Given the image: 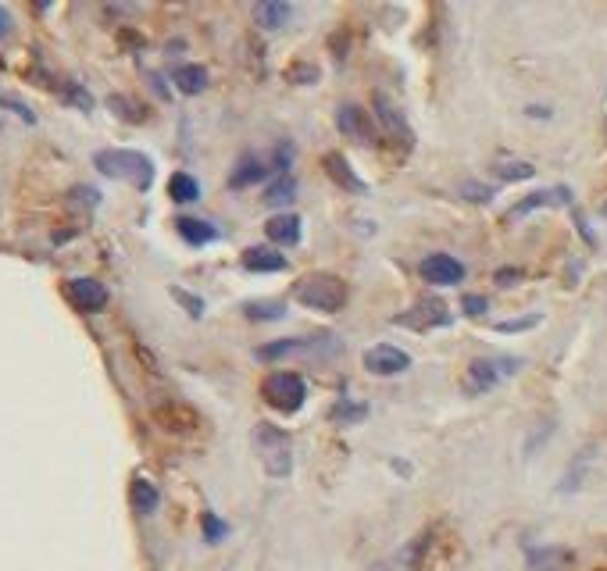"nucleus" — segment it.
I'll use <instances>...</instances> for the list:
<instances>
[{"mask_svg":"<svg viewBox=\"0 0 607 571\" xmlns=\"http://www.w3.org/2000/svg\"><path fill=\"white\" fill-rule=\"evenodd\" d=\"M525 111H529L533 118H550V111L547 108H536V104H533V108H525Z\"/></svg>","mask_w":607,"mask_h":571,"instance_id":"44","label":"nucleus"},{"mask_svg":"<svg viewBox=\"0 0 607 571\" xmlns=\"http://www.w3.org/2000/svg\"><path fill=\"white\" fill-rule=\"evenodd\" d=\"M168 197H172L175 204H197V200H200V183L193 179L190 172H175L172 179H168Z\"/></svg>","mask_w":607,"mask_h":571,"instance_id":"24","label":"nucleus"},{"mask_svg":"<svg viewBox=\"0 0 607 571\" xmlns=\"http://www.w3.org/2000/svg\"><path fill=\"white\" fill-rule=\"evenodd\" d=\"M254 450H258L261 464H265V472L272 475V479H290L293 472V439L290 432L275 429V425H258L254 429Z\"/></svg>","mask_w":607,"mask_h":571,"instance_id":"3","label":"nucleus"},{"mask_svg":"<svg viewBox=\"0 0 607 571\" xmlns=\"http://www.w3.org/2000/svg\"><path fill=\"white\" fill-rule=\"evenodd\" d=\"M261 393H265V400L275 411L297 414L304 407V400H308V382H304L300 372H272L265 379V386H261Z\"/></svg>","mask_w":607,"mask_h":571,"instance_id":"5","label":"nucleus"},{"mask_svg":"<svg viewBox=\"0 0 607 571\" xmlns=\"http://www.w3.org/2000/svg\"><path fill=\"white\" fill-rule=\"evenodd\" d=\"M250 15H254V25H258L261 33H279V29L290 25L293 4H286V0H258L250 8Z\"/></svg>","mask_w":607,"mask_h":571,"instance_id":"13","label":"nucleus"},{"mask_svg":"<svg viewBox=\"0 0 607 571\" xmlns=\"http://www.w3.org/2000/svg\"><path fill=\"white\" fill-rule=\"evenodd\" d=\"M600 215H604V218H607V200H604V204H600Z\"/></svg>","mask_w":607,"mask_h":571,"instance_id":"46","label":"nucleus"},{"mask_svg":"<svg viewBox=\"0 0 607 571\" xmlns=\"http://www.w3.org/2000/svg\"><path fill=\"white\" fill-rule=\"evenodd\" d=\"M293 297H297V304L308 307V311H318V315H336V311L347 307L350 286L340 279V275L311 272V275H300V279L293 282Z\"/></svg>","mask_w":607,"mask_h":571,"instance_id":"1","label":"nucleus"},{"mask_svg":"<svg viewBox=\"0 0 607 571\" xmlns=\"http://www.w3.org/2000/svg\"><path fill=\"white\" fill-rule=\"evenodd\" d=\"M397 325H408V329H447L454 322V315L447 311V304L436 297H422L415 300V307H408V315L393 318Z\"/></svg>","mask_w":607,"mask_h":571,"instance_id":"7","label":"nucleus"},{"mask_svg":"<svg viewBox=\"0 0 607 571\" xmlns=\"http://www.w3.org/2000/svg\"><path fill=\"white\" fill-rule=\"evenodd\" d=\"M172 297L179 300V304H183L186 311H190V318H200V315H204V300L193 297V293H186V290H179V286H172Z\"/></svg>","mask_w":607,"mask_h":571,"instance_id":"37","label":"nucleus"},{"mask_svg":"<svg viewBox=\"0 0 607 571\" xmlns=\"http://www.w3.org/2000/svg\"><path fill=\"white\" fill-rule=\"evenodd\" d=\"M418 275L429 286H458V282H465V265L454 254H429L422 257Z\"/></svg>","mask_w":607,"mask_h":571,"instance_id":"10","label":"nucleus"},{"mask_svg":"<svg viewBox=\"0 0 607 571\" xmlns=\"http://www.w3.org/2000/svg\"><path fill=\"white\" fill-rule=\"evenodd\" d=\"M175 229L183 236L190 247H204V243H215L218 240V229L211 222H200V218H175Z\"/></svg>","mask_w":607,"mask_h":571,"instance_id":"21","label":"nucleus"},{"mask_svg":"<svg viewBox=\"0 0 607 571\" xmlns=\"http://www.w3.org/2000/svg\"><path fill=\"white\" fill-rule=\"evenodd\" d=\"M550 436H554V422H550V418H547V422H543V429H536L533 436L525 439V457H533V454H536V447H543V443H547Z\"/></svg>","mask_w":607,"mask_h":571,"instance_id":"36","label":"nucleus"},{"mask_svg":"<svg viewBox=\"0 0 607 571\" xmlns=\"http://www.w3.org/2000/svg\"><path fill=\"white\" fill-rule=\"evenodd\" d=\"M461 307H465V315L479 318V315H486V307H490V300H486V297H479V293H465V300H461Z\"/></svg>","mask_w":607,"mask_h":571,"instance_id":"39","label":"nucleus"},{"mask_svg":"<svg viewBox=\"0 0 607 571\" xmlns=\"http://www.w3.org/2000/svg\"><path fill=\"white\" fill-rule=\"evenodd\" d=\"M322 168H325V175L333 179L340 190H347V193H368V186H365V179H361L354 168H350V161L343 158L340 150H329L322 158Z\"/></svg>","mask_w":607,"mask_h":571,"instance_id":"14","label":"nucleus"},{"mask_svg":"<svg viewBox=\"0 0 607 571\" xmlns=\"http://www.w3.org/2000/svg\"><path fill=\"white\" fill-rule=\"evenodd\" d=\"M243 315H247L250 322H283L286 307L279 304V300H272V304H265V300H254V304L243 307Z\"/></svg>","mask_w":607,"mask_h":571,"instance_id":"28","label":"nucleus"},{"mask_svg":"<svg viewBox=\"0 0 607 571\" xmlns=\"http://www.w3.org/2000/svg\"><path fill=\"white\" fill-rule=\"evenodd\" d=\"M365 368L372 375H383V379H393V375H404L411 368V354H404L393 343H375V347L365 350Z\"/></svg>","mask_w":607,"mask_h":571,"instance_id":"9","label":"nucleus"},{"mask_svg":"<svg viewBox=\"0 0 607 571\" xmlns=\"http://www.w3.org/2000/svg\"><path fill=\"white\" fill-rule=\"evenodd\" d=\"M590 464H593V447L579 450V454L572 457V464H568V472H565V479H561L558 493H575V489L583 486L586 472H590Z\"/></svg>","mask_w":607,"mask_h":571,"instance_id":"23","label":"nucleus"},{"mask_svg":"<svg viewBox=\"0 0 607 571\" xmlns=\"http://www.w3.org/2000/svg\"><path fill=\"white\" fill-rule=\"evenodd\" d=\"M93 165H97L100 175L133 183L136 190H150V183H154V161L140 150H97Z\"/></svg>","mask_w":607,"mask_h":571,"instance_id":"2","label":"nucleus"},{"mask_svg":"<svg viewBox=\"0 0 607 571\" xmlns=\"http://www.w3.org/2000/svg\"><path fill=\"white\" fill-rule=\"evenodd\" d=\"M65 297L75 311H83V315H97L108 307V286L97 279H68L65 286Z\"/></svg>","mask_w":607,"mask_h":571,"instance_id":"8","label":"nucleus"},{"mask_svg":"<svg viewBox=\"0 0 607 571\" xmlns=\"http://www.w3.org/2000/svg\"><path fill=\"white\" fill-rule=\"evenodd\" d=\"M11 29H15V22H11V11L4 8V4H0V43L8 40V36H11Z\"/></svg>","mask_w":607,"mask_h":571,"instance_id":"42","label":"nucleus"},{"mask_svg":"<svg viewBox=\"0 0 607 571\" xmlns=\"http://www.w3.org/2000/svg\"><path fill=\"white\" fill-rule=\"evenodd\" d=\"M372 108H375V122H379L386 140L400 143V147H415V133H411L408 118H404V111H400L386 93H375Z\"/></svg>","mask_w":607,"mask_h":571,"instance_id":"6","label":"nucleus"},{"mask_svg":"<svg viewBox=\"0 0 607 571\" xmlns=\"http://www.w3.org/2000/svg\"><path fill=\"white\" fill-rule=\"evenodd\" d=\"M172 83H175V90L183 93V97H200V93L211 86V75H208V68H204V65H179L172 72Z\"/></svg>","mask_w":607,"mask_h":571,"instance_id":"18","label":"nucleus"},{"mask_svg":"<svg viewBox=\"0 0 607 571\" xmlns=\"http://www.w3.org/2000/svg\"><path fill=\"white\" fill-rule=\"evenodd\" d=\"M543 318L540 315H529V318H508V322H497V332H529L536 329Z\"/></svg>","mask_w":607,"mask_h":571,"instance_id":"35","label":"nucleus"},{"mask_svg":"<svg viewBox=\"0 0 607 571\" xmlns=\"http://www.w3.org/2000/svg\"><path fill=\"white\" fill-rule=\"evenodd\" d=\"M158 422L165 425V429H172V432H190L193 425H197V414H193L190 407L172 404V407H161V411H158Z\"/></svg>","mask_w":607,"mask_h":571,"instance_id":"27","label":"nucleus"},{"mask_svg":"<svg viewBox=\"0 0 607 571\" xmlns=\"http://www.w3.org/2000/svg\"><path fill=\"white\" fill-rule=\"evenodd\" d=\"M129 497H133L136 514H154V511H158V504H161L158 486H154V482H147V479H133V489H129Z\"/></svg>","mask_w":607,"mask_h":571,"instance_id":"25","label":"nucleus"},{"mask_svg":"<svg viewBox=\"0 0 607 571\" xmlns=\"http://www.w3.org/2000/svg\"><path fill=\"white\" fill-rule=\"evenodd\" d=\"M293 158H297V150H293V143H279L275 147V154H272V175H290V168H293Z\"/></svg>","mask_w":607,"mask_h":571,"instance_id":"32","label":"nucleus"},{"mask_svg":"<svg viewBox=\"0 0 607 571\" xmlns=\"http://www.w3.org/2000/svg\"><path fill=\"white\" fill-rule=\"evenodd\" d=\"M336 129L358 143H375L372 115H368L365 108H358V104H343V108L336 111Z\"/></svg>","mask_w":607,"mask_h":571,"instance_id":"12","label":"nucleus"},{"mask_svg":"<svg viewBox=\"0 0 607 571\" xmlns=\"http://www.w3.org/2000/svg\"><path fill=\"white\" fill-rule=\"evenodd\" d=\"M493 175H497L500 183H525V179H533L536 168L529 161H518V158H504L493 165Z\"/></svg>","mask_w":607,"mask_h":571,"instance_id":"26","label":"nucleus"},{"mask_svg":"<svg viewBox=\"0 0 607 571\" xmlns=\"http://www.w3.org/2000/svg\"><path fill=\"white\" fill-rule=\"evenodd\" d=\"M572 204V190L568 186H554V190H536L529 197H522L515 207L508 211V222H518V218L533 215V211H543V207H568Z\"/></svg>","mask_w":607,"mask_h":571,"instance_id":"11","label":"nucleus"},{"mask_svg":"<svg viewBox=\"0 0 607 571\" xmlns=\"http://www.w3.org/2000/svg\"><path fill=\"white\" fill-rule=\"evenodd\" d=\"M518 368H522V357H508V354L475 357L465 372V393L468 397H486V393H493L497 386H504L511 375H518Z\"/></svg>","mask_w":607,"mask_h":571,"instance_id":"4","label":"nucleus"},{"mask_svg":"<svg viewBox=\"0 0 607 571\" xmlns=\"http://www.w3.org/2000/svg\"><path fill=\"white\" fill-rule=\"evenodd\" d=\"M297 200V179L293 175H272L265 190V204L268 207H286Z\"/></svg>","mask_w":607,"mask_h":571,"instance_id":"22","label":"nucleus"},{"mask_svg":"<svg viewBox=\"0 0 607 571\" xmlns=\"http://www.w3.org/2000/svg\"><path fill=\"white\" fill-rule=\"evenodd\" d=\"M458 193L465 200H472V204H490L497 193H493V186H483V183H475V179H468V183L458 186Z\"/></svg>","mask_w":607,"mask_h":571,"instance_id":"34","label":"nucleus"},{"mask_svg":"<svg viewBox=\"0 0 607 571\" xmlns=\"http://www.w3.org/2000/svg\"><path fill=\"white\" fill-rule=\"evenodd\" d=\"M429 532H422V536L415 539V543H408V547L400 550V571H415L418 564H422V554L429 550Z\"/></svg>","mask_w":607,"mask_h":571,"instance_id":"31","label":"nucleus"},{"mask_svg":"<svg viewBox=\"0 0 607 571\" xmlns=\"http://www.w3.org/2000/svg\"><path fill=\"white\" fill-rule=\"evenodd\" d=\"M493 279H497L500 286H515V279H522V268H497Z\"/></svg>","mask_w":607,"mask_h":571,"instance_id":"41","label":"nucleus"},{"mask_svg":"<svg viewBox=\"0 0 607 571\" xmlns=\"http://www.w3.org/2000/svg\"><path fill=\"white\" fill-rule=\"evenodd\" d=\"M243 268L254 275H275V272H286V257L275 247H250L243 250Z\"/></svg>","mask_w":607,"mask_h":571,"instance_id":"16","label":"nucleus"},{"mask_svg":"<svg viewBox=\"0 0 607 571\" xmlns=\"http://www.w3.org/2000/svg\"><path fill=\"white\" fill-rule=\"evenodd\" d=\"M265 236H268V243H275V247H293V243H300L304 229H300L297 215H272L265 225Z\"/></svg>","mask_w":607,"mask_h":571,"instance_id":"20","label":"nucleus"},{"mask_svg":"<svg viewBox=\"0 0 607 571\" xmlns=\"http://www.w3.org/2000/svg\"><path fill=\"white\" fill-rule=\"evenodd\" d=\"M268 172H272V165H268V161H261L258 154H243V158L236 161L233 175H229V186H233V190H247V186L268 179Z\"/></svg>","mask_w":607,"mask_h":571,"instance_id":"15","label":"nucleus"},{"mask_svg":"<svg viewBox=\"0 0 607 571\" xmlns=\"http://www.w3.org/2000/svg\"><path fill=\"white\" fill-rule=\"evenodd\" d=\"M575 225H579V232H583V240L590 243V247H597V236L590 232V225H586V218L583 215H575Z\"/></svg>","mask_w":607,"mask_h":571,"instance_id":"43","label":"nucleus"},{"mask_svg":"<svg viewBox=\"0 0 607 571\" xmlns=\"http://www.w3.org/2000/svg\"><path fill=\"white\" fill-rule=\"evenodd\" d=\"M336 425H358L368 418V404H354V400H340V404L333 407V414H329Z\"/></svg>","mask_w":607,"mask_h":571,"instance_id":"29","label":"nucleus"},{"mask_svg":"<svg viewBox=\"0 0 607 571\" xmlns=\"http://www.w3.org/2000/svg\"><path fill=\"white\" fill-rule=\"evenodd\" d=\"M318 347V340H297V336H290V340H272V343H265V347H258L254 350V357L258 361H286V357H293V354H308V350H315Z\"/></svg>","mask_w":607,"mask_h":571,"instance_id":"19","label":"nucleus"},{"mask_svg":"<svg viewBox=\"0 0 607 571\" xmlns=\"http://www.w3.org/2000/svg\"><path fill=\"white\" fill-rule=\"evenodd\" d=\"M200 525H204V539H208V543H222V539L229 536V525H225L215 511H204Z\"/></svg>","mask_w":607,"mask_h":571,"instance_id":"33","label":"nucleus"},{"mask_svg":"<svg viewBox=\"0 0 607 571\" xmlns=\"http://www.w3.org/2000/svg\"><path fill=\"white\" fill-rule=\"evenodd\" d=\"M368 571H390V568H386V564H372Z\"/></svg>","mask_w":607,"mask_h":571,"instance_id":"45","label":"nucleus"},{"mask_svg":"<svg viewBox=\"0 0 607 571\" xmlns=\"http://www.w3.org/2000/svg\"><path fill=\"white\" fill-rule=\"evenodd\" d=\"M0 108H11L18 118H25V122H36V115H33L29 108H25L22 100H11V97H4V93H0Z\"/></svg>","mask_w":607,"mask_h":571,"instance_id":"40","label":"nucleus"},{"mask_svg":"<svg viewBox=\"0 0 607 571\" xmlns=\"http://www.w3.org/2000/svg\"><path fill=\"white\" fill-rule=\"evenodd\" d=\"M108 104H111V111H115V115L122 118V122H133V125L147 122V108H143V104H136V100H129V97H111Z\"/></svg>","mask_w":607,"mask_h":571,"instance_id":"30","label":"nucleus"},{"mask_svg":"<svg viewBox=\"0 0 607 571\" xmlns=\"http://www.w3.org/2000/svg\"><path fill=\"white\" fill-rule=\"evenodd\" d=\"M525 561L533 571H565L572 564V550L568 547H529Z\"/></svg>","mask_w":607,"mask_h":571,"instance_id":"17","label":"nucleus"},{"mask_svg":"<svg viewBox=\"0 0 607 571\" xmlns=\"http://www.w3.org/2000/svg\"><path fill=\"white\" fill-rule=\"evenodd\" d=\"M65 100H68V104H75V108H83V111L93 108V97L79 83H68L65 86Z\"/></svg>","mask_w":607,"mask_h":571,"instance_id":"38","label":"nucleus"}]
</instances>
